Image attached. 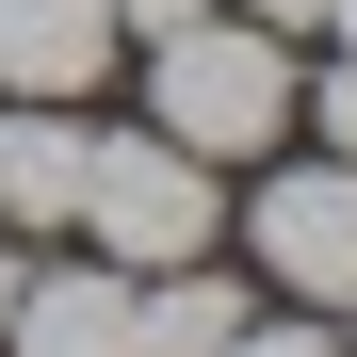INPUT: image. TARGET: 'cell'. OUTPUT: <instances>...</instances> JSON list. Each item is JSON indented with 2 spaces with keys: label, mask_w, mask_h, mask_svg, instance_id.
<instances>
[{
  "label": "cell",
  "mask_w": 357,
  "mask_h": 357,
  "mask_svg": "<svg viewBox=\"0 0 357 357\" xmlns=\"http://www.w3.org/2000/svg\"><path fill=\"white\" fill-rule=\"evenodd\" d=\"M146 114H162V146H195V162H260L276 114H292V49L260 17H195V33H162Z\"/></svg>",
  "instance_id": "obj_1"
},
{
  "label": "cell",
  "mask_w": 357,
  "mask_h": 357,
  "mask_svg": "<svg viewBox=\"0 0 357 357\" xmlns=\"http://www.w3.org/2000/svg\"><path fill=\"white\" fill-rule=\"evenodd\" d=\"M66 227H82V244H114L130 276H162V260H195V244H211V162H195V146H162V130H98Z\"/></svg>",
  "instance_id": "obj_2"
},
{
  "label": "cell",
  "mask_w": 357,
  "mask_h": 357,
  "mask_svg": "<svg viewBox=\"0 0 357 357\" xmlns=\"http://www.w3.org/2000/svg\"><path fill=\"white\" fill-rule=\"evenodd\" d=\"M244 244L276 260V292H309V309H357V162H292Z\"/></svg>",
  "instance_id": "obj_3"
},
{
  "label": "cell",
  "mask_w": 357,
  "mask_h": 357,
  "mask_svg": "<svg viewBox=\"0 0 357 357\" xmlns=\"http://www.w3.org/2000/svg\"><path fill=\"white\" fill-rule=\"evenodd\" d=\"M114 0H0V98H98Z\"/></svg>",
  "instance_id": "obj_4"
},
{
  "label": "cell",
  "mask_w": 357,
  "mask_h": 357,
  "mask_svg": "<svg viewBox=\"0 0 357 357\" xmlns=\"http://www.w3.org/2000/svg\"><path fill=\"white\" fill-rule=\"evenodd\" d=\"M82 98H17L0 114V227H66L82 211Z\"/></svg>",
  "instance_id": "obj_5"
},
{
  "label": "cell",
  "mask_w": 357,
  "mask_h": 357,
  "mask_svg": "<svg viewBox=\"0 0 357 357\" xmlns=\"http://www.w3.org/2000/svg\"><path fill=\"white\" fill-rule=\"evenodd\" d=\"M0 341H17V357H146V325H130V276H33Z\"/></svg>",
  "instance_id": "obj_6"
},
{
  "label": "cell",
  "mask_w": 357,
  "mask_h": 357,
  "mask_svg": "<svg viewBox=\"0 0 357 357\" xmlns=\"http://www.w3.org/2000/svg\"><path fill=\"white\" fill-rule=\"evenodd\" d=\"M130 325H146V357H227L244 292H227V276H195V260H162V276L130 292Z\"/></svg>",
  "instance_id": "obj_7"
},
{
  "label": "cell",
  "mask_w": 357,
  "mask_h": 357,
  "mask_svg": "<svg viewBox=\"0 0 357 357\" xmlns=\"http://www.w3.org/2000/svg\"><path fill=\"white\" fill-rule=\"evenodd\" d=\"M227 357H341L325 325H227Z\"/></svg>",
  "instance_id": "obj_8"
},
{
  "label": "cell",
  "mask_w": 357,
  "mask_h": 357,
  "mask_svg": "<svg viewBox=\"0 0 357 357\" xmlns=\"http://www.w3.org/2000/svg\"><path fill=\"white\" fill-rule=\"evenodd\" d=\"M195 17H211V0H114V33H146V49H162V33H195Z\"/></svg>",
  "instance_id": "obj_9"
},
{
  "label": "cell",
  "mask_w": 357,
  "mask_h": 357,
  "mask_svg": "<svg viewBox=\"0 0 357 357\" xmlns=\"http://www.w3.org/2000/svg\"><path fill=\"white\" fill-rule=\"evenodd\" d=\"M325 146L357 162V49H341V82H325Z\"/></svg>",
  "instance_id": "obj_10"
},
{
  "label": "cell",
  "mask_w": 357,
  "mask_h": 357,
  "mask_svg": "<svg viewBox=\"0 0 357 357\" xmlns=\"http://www.w3.org/2000/svg\"><path fill=\"white\" fill-rule=\"evenodd\" d=\"M244 17H260V33H276V49H292V33H309V17H325V0H244Z\"/></svg>",
  "instance_id": "obj_11"
},
{
  "label": "cell",
  "mask_w": 357,
  "mask_h": 357,
  "mask_svg": "<svg viewBox=\"0 0 357 357\" xmlns=\"http://www.w3.org/2000/svg\"><path fill=\"white\" fill-rule=\"evenodd\" d=\"M17 292H33V260H17V244H0V325H17Z\"/></svg>",
  "instance_id": "obj_12"
},
{
  "label": "cell",
  "mask_w": 357,
  "mask_h": 357,
  "mask_svg": "<svg viewBox=\"0 0 357 357\" xmlns=\"http://www.w3.org/2000/svg\"><path fill=\"white\" fill-rule=\"evenodd\" d=\"M325 33H341V49H357V0H325Z\"/></svg>",
  "instance_id": "obj_13"
},
{
  "label": "cell",
  "mask_w": 357,
  "mask_h": 357,
  "mask_svg": "<svg viewBox=\"0 0 357 357\" xmlns=\"http://www.w3.org/2000/svg\"><path fill=\"white\" fill-rule=\"evenodd\" d=\"M341 357H357V341H341Z\"/></svg>",
  "instance_id": "obj_14"
}]
</instances>
